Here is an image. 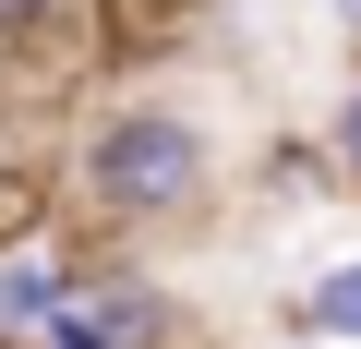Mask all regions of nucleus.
<instances>
[{
  "label": "nucleus",
  "instance_id": "obj_8",
  "mask_svg": "<svg viewBox=\"0 0 361 349\" xmlns=\"http://www.w3.org/2000/svg\"><path fill=\"white\" fill-rule=\"evenodd\" d=\"M337 25H349V37H361V0H337Z\"/></svg>",
  "mask_w": 361,
  "mask_h": 349
},
{
  "label": "nucleus",
  "instance_id": "obj_7",
  "mask_svg": "<svg viewBox=\"0 0 361 349\" xmlns=\"http://www.w3.org/2000/svg\"><path fill=\"white\" fill-rule=\"evenodd\" d=\"M0 349H49V337H37V325H0Z\"/></svg>",
  "mask_w": 361,
  "mask_h": 349
},
{
  "label": "nucleus",
  "instance_id": "obj_2",
  "mask_svg": "<svg viewBox=\"0 0 361 349\" xmlns=\"http://www.w3.org/2000/svg\"><path fill=\"white\" fill-rule=\"evenodd\" d=\"M37 337H49V349H169L180 313H169V289H145V277H73Z\"/></svg>",
  "mask_w": 361,
  "mask_h": 349
},
{
  "label": "nucleus",
  "instance_id": "obj_6",
  "mask_svg": "<svg viewBox=\"0 0 361 349\" xmlns=\"http://www.w3.org/2000/svg\"><path fill=\"white\" fill-rule=\"evenodd\" d=\"M37 25H61V0H0V37H37Z\"/></svg>",
  "mask_w": 361,
  "mask_h": 349
},
{
  "label": "nucleus",
  "instance_id": "obj_1",
  "mask_svg": "<svg viewBox=\"0 0 361 349\" xmlns=\"http://www.w3.org/2000/svg\"><path fill=\"white\" fill-rule=\"evenodd\" d=\"M73 169H85V205H109V217H193L205 181H217L193 109H121V121L85 133Z\"/></svg>",
  "mask_w": 361,
  "mask_h": 349
},
{
  "label": "nucleus",
  "instance_id": "obj_3",
  "mask_svg": "<svg viewBox=\"0 0 361 349\" xmlns=\"http://www.w3.org/2000/svg\"><path fill=\"white\" fill-rule=\"evenodd\" d=\"M301 325H313V337H337V349H361V253H349V265H325V277L301 289Z\"/></svg>",
  "mask_w": 361,
  "mask_h": 349
},
{
  "label": "nucleus",
  "instance_id": "obj_5",
  "mask_svg": "<svg viewBox=\"0 0 361 349\" xmlns=\"http://www.w3.org/2000/svg\"><path fill=\"white\" fill-rule=\"evenodd\" d=\"M325 157L361 181V73H349V97H337V121H325Z\"/></svg>",
  "mask_w": 361,
  "mask_h": 349
},
{
  "label": "nucleus",
  "instance_id": "obj_4",
  "mask_svg": "<svg viewBox=\"0 0 361 349\" xmlns=\"http://www.w3.org/2000/svg\"><path fill=\"white\" fill-rule=\"evenodd\" d=\"M61 289H73V265H49V253L0 265V325H49V313H61Z\"/></svg>",
  "mask_w": 361,
  "mask_h": 349
}]
</instances>
